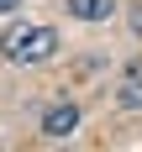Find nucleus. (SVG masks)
I'll list each match as a JSON object with an SVG mask.
<instances>
[{"label":"nucleus","mask_w":142,"mask_h":152,"mask_svg":"<svg viewBox=\"0 0 142 152\" xmlns=\"http://www.w3.org/2000/svg\"><path fill=\"white\" fill-rule=\"evenodd\" d=\"M58 53V31L53 26H21L5 37V58L11 63H47Z\"/></svg>","instance_id":"obj_1"},{"label":"nucleus","mask_w":142,"mask_h":152,"mask_svg":"<svg viewBox=\"0 0 142 152\" xmlns=\"http://www.w3.org/2000/svg\"><path fill=\"white\" fill-rule=\"evenodd\" d=\"M16 5H21V0H0V16H11V11H16Z\"/></svg>","instance_id":"obj_5"},{"label":"nucleus","mask_w":142,"mask_h":152,"mask_svg":"<svg viewBox=\"0 0 142 152\" xmlns=\"http://www.w3.org/2000/svg\"><path fill=\"white\" fill-rule=\"evenodd\" d=\"M74 126H79V110H74V105H58V110L42 115V131H47V137H68Z\"/></svg>","instance_id":"obj_3"},{"label":"nucleus","mask_w":142,"mask_h":152,"mask_svg":"<svg viewBox=\"0 0 142 152\" xmlns=\"http://www.w3.org/2000/svg\"><path fill=\"white\" fill-rule=\"evenodd\" d=\"M132 26H137V37H142V11H137V16H132Z\"/></svg>","instance_id":"obj_6"},{"label":"nucleus","mask_w":142,"mask_h":152,"mask_svg":"<svg viewBox=\"0 0 142 152\" xmlns=\"http://www.w3.org/2000/svg\"><path fill=\"white\" fill-rule=\"evenodd\" d=\"M121 105L142 110V74H126V84H121Z\"/></svg>","instance_id":"obj_4"},{"label":"nucleus","mask_w":142,"mask_h":152,"mask_svg":"<svg viewBox=\"0 0 142 152\" xmlns=\"http://www.w3.org/2000/svg\"><path fill=\"white\" fill-rule=\"evenodd\" d=\"M74 21H110L116 16V0H63Z\"/></svg>","instance_id":"obj_2"}]
</instances>
